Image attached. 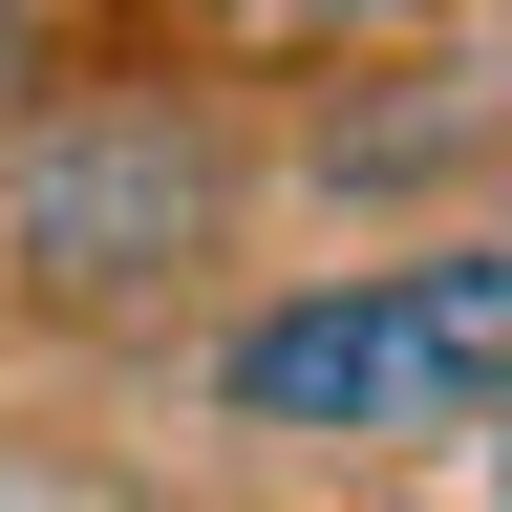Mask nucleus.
Segmentation results:
<instances>
[{
	"instance_id": "obj_1",
	"label": "nucleus",
	"mask_w": 512,
	"mask_h": 512,
	"mask_svg": "<svg viewBox=\"0 0 512 512\" xmlns=\"http://www.w3.org/2000/svg\"><path fill=\"white\" fill-rule=\"evenodd\" d=\"M214 384H235V427H470V406H512V235L384 256V278L235 320Z\"/></svg>"
}]
</instances>
